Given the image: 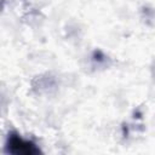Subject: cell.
I'll return each mask as SVG.
<instances>
[{"mask_svg": "<svg viewBox=\"0 0 155 155\" xmlns=\"http://www.w3.org/2000/svg\"><path fill=\"white\" fill-rule=\"evenodd\" d=\"M5 150L13 155H36L40 154V148L31 140L23 139L18 133L11 132L7 136Z\"/></svg>", "mask_w": 155, "mask_h": 155, "instance_id": "1", "label": "cell"}, {"mask_svg": "<svg viewBox=\"0 0 155 155\" xmlns=\"http://www.w3.org/2000/svg\"><path fill=\"white\" fill-rule=\"evenodd\" d=\"M105 58V56L103 54V52L101 50H96L93 52V61H97V62H102L103 59Z\"/></svg>", "mask_w": 155, "mask_h": 155, "instance_id": "2", "label": "cell"}]
</instances>
